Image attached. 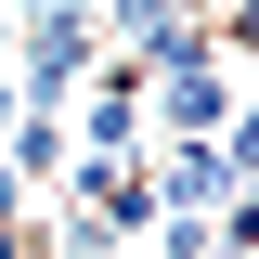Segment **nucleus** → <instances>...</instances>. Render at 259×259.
Masks as SVG:
<instances>
[{
	"instance_id": "nucleus-3",
	"label": "nucleus",
	"mask_w": 259,
	"mask_h": 259,
	"mask_svg": "<svg viewBox=\"0 0 259 259\" xmlns=\"http://www.w3.org/2000/svg\"><path fill=\"white\" fill-rule=\"evenodd\" d=\"M0 259H39V221H13V233H0Z\"/></svg>"
},
{
	"instance_id": "nucleus-4",
	"label": "nucleus",
	"mask_w": 259,
	"mask_h": 259,
	"mask_svg": "<svg viewBox=\"0 0 259 259\" xmlns=\"http://www.w3.org/2000/svg\"><path fill=\"white\" fill-rule=\"evenodd\" d=\"M0 65H13V13H0Z\"/></svg>"
},
{
	"instance_id": "nucleus-1",
	"label": "nucleus",
	"mask_w": 259,
	"mask_h": 259,
	"mask_svg": "<svg viewBox=\"0 0 259 259\" xmlns=\"http://www.w3.org/2000/svg\"><path fill=\"white\" fill-rule=\"evenodd\" d=\"M104 65V26H91V0H52V13H13V65H0V78H13V104H78V78H91Z\"/></svg>"
},
{
	"instance_id": "nucleus-2",
	"label": "nucleus",
	"mask_w": 259,
	"mask_h": 259,
	"mask_svg": "<svg viewBox=\"0 0 259 259\" xmlns=\"http://www.w3.org/2000/svg\"><path fill=\"white\" fill-rule=\"evenodd\" d=\"M143 130H156V143H221V130H246V65H143Z\"/></svg>"
}]
</instances>
